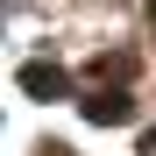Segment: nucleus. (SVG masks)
Instances as JSON below:
<instances>
[{"label":"nucleus","mask_w":156,"mask_h":156,"mask_svg":"<svg viewBox=\"0 0 156 156\" xmlns=\"http://www.w3.org/2000/svg\"><path fill=\"white\" fill-rule=\"evenodd\" d=\"M21 92H36V99H64L71 78H64L57 64H29V71H21Z\"/></svg>","instance_id":"obj_1"},{"label":"nucleus","mask_w":156,"mask_h":156,"mask_svg":"<svg viewBox=\"0 0 156 156\" xmlns=\"http://www.w3.org/2000/svg\"><path fill=\"white\" fill-rule=\"evenodd\" d=\"M85 121H99V128H121V121H135V107H128L121 92H99V99H85Z\"/></svg>","instance_id":"obj_2"}]
</instances>
